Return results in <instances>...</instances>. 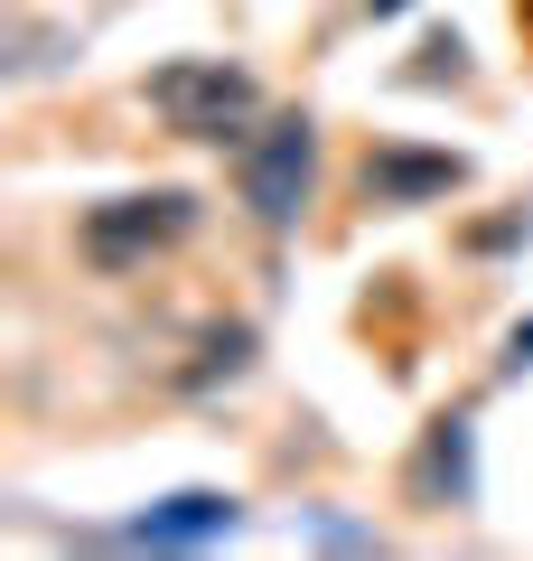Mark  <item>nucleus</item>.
Wrapping results in <instances>:
<instances>
[{"instance_id":"obj_8","label":"nucleus","mask_w":533,"mask_h":561,"mask_svg":"<svg viewBox=\"0 0 533 561\" xmlns=\"http://www.w3.org/2000/svg\"><path fill=\"white\" fill-rule=\"evenodd\" d=\"M57 47L66 38L38 20V10H10V84H38L47 66H57Z\"/></svg>"},{"instance_id":"obj_13","label":"nucleus","mask_w":533,"mask_h":561,"mask_svg":"<svg viewBox=\"0 0 533 561\" xmlns=\"http://www.w3.org/2000/svg\"><path fill=\"white\" fill-rule=\"evenodd\" d=\"M514 28H524V38H533V0H514Z\"/></svg>"},{"instance_id":"obj_1","label":"nucleus","mask_w":533,"mask_h":561,"mask_svg":"<svg viewBox=\"0 0 533 561\" xmlns=\"http://www.w3.org/2000/svg\"><path fill=\"white\" fill-rule=\"evenodd\" d=\"M140 103L169 140H197V150H235L272 103H262V76L243 57H169L140 76Z\"/></svg>"},{"instance_id":"obj_10","label":"nucleus","mask_w":533,"mask_h":561,"mask_svg":"<svg viewBox=\"0 0 533 561\" xmlns=\"http://www.w3.org/2000/svg\"><path fill=\"white\" fill-rule=\"evenodd\" d=\"M514 243H533V206H506L496 225H458V253H514Z\"/></svg>"},{"instance_id":"obj_5","label":"nucleus","mask_w":533,"mask_h":561,"mask_svg":"<svg viewBox=\"0 0 533 561\" xmlns=\"http://www.w3.org/2000/svg\"><path fill=\"white\" fill-rule=\"evenodd\" d=\"M402 496L431 505V515H468L477 505V431L468 412H431L412 440V468H402Z\"/></svg>"},{"instance_id":"obj_11","label":"nucleus","mask_w":533,"mask_h":561,"mask_svg":"<svg viewBox=\"0 0 533 561\" xmlns=\"http://www.w3.org/2000/svg\"><path fill=\"white\" fill-rule=\"evenodd\" d=\"M524 365H533V319H524V328L506 337V375H524Z\"/></svg>"},{"instance_id":"obj_3","label":"nucleus","mask_w":533,"mask_h":561,"mask_svg":"<svg viewBox=\"0 0 533 561\" xmlns=\"http://www.w3.org/2000/svg\"><path fill=\"white\" fill-rule=\"evenodd\" d=\"M309 197H318V113L309 103H281V113H262L235 140V206L262 234H299Z\"/></svg>"},{"instance_id":"obj_4","label":"nucleus","mask_w":533,"mask_h":561,"mask_svg":"<svg viewBox=\"0 0 533 561\" xmlns=\"http://www.w3.org/2000/svg\"><path fill=\"white\" fill-rule=\"evenodd\" d=\"M468 179H477V160L450 150V140H365V150H355V206H365V216L450 206Z\"/></svg>"},{"instance_id":"obj_2","label":"nucleus","mask_w":533,"mask_h":561,"mask_svg":"<svg viewBox=\"0 0 533 561\" xmlns=\"http://www.w3.org/2000/svg\"><path fill=\"white\" fill-rule=\"evenodd\" d=\"M197 225H206L197 187H122V197H94L76 216V262L103 272V280H132V272H150V262H169Z\"/></svg>"},{"instance_id":"obj_6","label":"nucleus","mask_w":533,"mask_h":561,"mask_svg":"<svg viewBox=\"0 0 533 561\" xmlns=\"http://www.w3.org/2000/svg\"><path fill=\"white\" fill-rule=\"evenodd\" d=\"M243 524V505L225 486H188V496H159L150 515L113 524V534H84V542H140V552H197V542H225Z\"/></svg>"},{"instance_id":"obj_9","label":"nucleus","mask_w":533,"mask_h":561,"mask_svg":"<svg viewBox=\"0 0 533 561\" xmlns=\"http://www.w3.org/2000/svg\"><path fill=\"white\" fill-rule=\"evenodd\" d=\"M412 57H421V66H402V84H468V76H477V66H468V38H458V28H431Z\"/></svg>"},{"instance_id":"obj_12","label":"nucleus","mask_w":533,"mask_h":561,"mask_svg":"<svg viewBox=\"0 0 533 561\" xmlns=\"http://www.w3.org/2000/svg\"><path fill=\"white\" fill-rule=\"evenodd\" d=\"M402 10H412V0H365V20H402Z\"/></svg>"},{"instance_id":"obj_7","label":"nucleus","mask_w":533,"mask_h":561,"mask_svg":"<svg viewBox=\"0 0 533 561\" xmlns=\"http://www.w3.org/2000/svg\"><path fill=\"white\" fill-rule=\"evenodd\" d=\"M262 356V328L253 319H216L197 337V365H178V393H216V383H243Z\"/></svg>"}]
</instances>
